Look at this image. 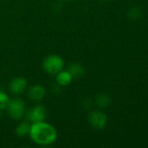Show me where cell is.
<instances>
[{
	"label": "cell",
	"mask_w": 148,
	"mask_h": 148,
	"mask_svg": "<svg viewBox=\"0 0 148 148\" xmlns=\"http://www.w3.org/2000/svg\"><path fill=\"white\" fill-rule=\"evenodd\" d=\"M29 134L35 143L42 146L52 144L57 140L56 129L44 121L33 123L31 126Z\"/></svg>",
	"instance_id": "6da1fadb"
},
{
	"label": "cell",
	"mask_w": 148,
	"mask_h": 148,
	"mask_svg": "<svg viewBox=\"0 0 148 148\" xmlns=\"http://www.w3.org/2000/svg\"><path fill=\"white\" fill-rule=\"evenodd\" d=\"M44 71L50 75H57L64 68V61L61 56L58 55L48 56L43 62Z\"/></svg>",
	"instance_id": "7a4b0ae2"
},
{
	"label": "cell",
	"mask_w": 148,
	"mask_h": 148,
	"mask_svg": "<svg viewBox=\"0 0 148 148\" xmlns=\"http://www.w3.org/2000/svg\"><path fill=\"white\" fill-rule=\"evenodd\" d=\"M24 102L20 99H14L10 101L8 105L9 114L14 120H19L24 115Z\"/></svg>",
	"instance_id": "3957f363"
},
{
	"label": "cell",
	"mask_w": 148,
	"mask_h": 148,
	"mask_svg": "<svg viewBox=\"0 0 148 148\" xmlns=\"http://www.w3.org/2000/svg\"><path fill=\"white\" fill-rule=\"evenodd\" d=\"M89 122L95 129H102L106 125L107 117L101 111H93L89 114Z\"/></svg>",
	"instance_id": "277c9868"
},
{
	"label": "cell",
	"mask_w": 148,
	"mask_h": 148,
	"mask_svg": "<svg viewBox=\"0 0 148 148\" xmlns=\"http://www.w3.org/2000/svg\"><path fill=\"white\" fill-rule=\"evenodd\" d=\"M46 109L44 106H38L31 109L27 114V119L32 123L44 121L46 118Z\"/></svg>",
	"instance_id": "5b68a950"
},
{
	"label": "cell",
	"mask_w": 148,
	"mask_h": 148,
	"mask_svg": "<svg viewBox=\"0 0 148 148\" xmlns=\"http://www.w3.org/2000/svg\"><path fill=\"white\" fill-rule=\"evenodd\" d=\"M27 82L24 77H17L10 82V90L14 95H20L25 90Z\"/></svg>",
	"instance_id": "8992f818"
},
{
	"label": "cell",
	"mask_w": 148,
	"mask_h": 148,
	"mask_svg": "<svg viewBox=\"0 0 148 148\" xmlns=\"http://www.w3.org/2000/svg\"><path fill=\"white\" fill-rule=\"evenodd\" d=\"M45 95V89L41 85H34L28 90V96L32 101H41Z\"/></svg>",
	"instance_id": "52a82bcc"
},
{
	"label": "cell",
	"mask_w": 148,
	"mask_h": 148,
	"mask_svg": "<svg viewBox=\"0 0 148 148\" xmlns=\"http://www.w3.org/2000/svg\"><path fill=\"white\" fill-rule=\"evenodd\" d=\"M72 76L69 71H60L57 74V82L61 86H67L72 82Z\"/></svg>",
	"instance_id": "ba28073f"
},
{
	"label": "cell",
	"mask_w": 148,
	"mask_h": 148,
	"mask_svg": "<svg viewBox=\"0 0 148 148\" xmlns=\"http://www.w3.org/2000/svg\"><path fill=\"white\" fill-rule=\"evenodd\" d=\"M68 71L71 73L72 78H79L85 74V68L79 63H73L69 67Z\"/></svg>",
	"instance_id": "9c48e42d"
},
{
	"label": "cell",
	"mask_w": 148,
	"mask_h": 148,
	"mask_svg": "<svg viewBox=\"0 0 148 148\" xmlns=\"http://www.w3.org/2000/svg\"><path fill=\"white\" fill-rule=\"evenodd\" d=\"M30 128H31V125L27 122H22L20 123L16 129V133L17 134V136L19 137H24L26 135L29 134L30 133Z\"/></svg>",
	"instance_id": "30bf717a"
},
{
	"label": "cell",
	"mask_w": 148,
	"mask_h": 148,
	"mask_svg": "<svg viewBox=\"0 0 148 148\" xmlns=\"http://www.w3.org/2000/svg\"><path fill=\"white\" fill-rule=\"evenodd\" d=\"M96 103L99 108H107L111 103V98L107 95H99L96 98Z\"/></svg>",
	"instance_id": "8fae6325"
},
{
	"label": "cell",
	"mask_w": 148,
	"mask_h": 148,
	"mask_svg": "<svg viewBox=\"0 0 148 148\" xmlns=\"http://www.w3.org/2000/svg\"><path fill=\"white\" fill-rule=\"evenodd\" d=\"M128 17L133 19V20H137V19H140L142 15H143V10L140 7H137V6H134L131 9H129L128 10Z\"/></svg>",
	"instance_id": "7c38bea8"
},
{
	"label": "cell",
	"mask_w": 148,
	"mask_h": 148,
	"mask_svg": "<svg viewBox=\"0 0 148 148\" xmlns=\"http://www.w3.org/2000/svg\"><path fill=\"white\" fill-rule=\"evenodd\" d=\"M9 103H10V98L8 95H6L3 92H0V110L6 108Z\"/></svg>",
	"instance_id": "4fadbf2b"
},
{
	"label": "cell",
	"mask_w": 148,
	"mask_h": 148,
	"mask_svg": "<svg viewBox=\"0 0 148 148\" xmlns=\"http://www.w3.org/2000/svg\"><path fill=\"white\" fill-rule=\"evenodd\" d=\"M101 1H103V2H108V1H110V0H101Z\"/></svg>",
	"instance_id": "5bb4252c"
},
{
	"label": "cell",
	"mask_w": 148,
	"mask_h": 148,
	"mask_svg": "<svg viewBox=\"0 0 148 148\" xmlns=\"http://www.w3.org/2000/svg\"><path fill=\"white\" fill-rule=\"evenodd\" d=\"M68 1H70V0H68Z\"/></svg>",
	"instance_id": "9a60e30c"
}]
</instances>
